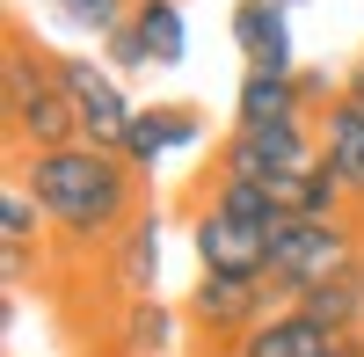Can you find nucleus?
Returning a JSON list of instances; mask_svg holds the SVG:
<instances>
[{"instance_id":"19","label":"nucleus","mask_w":364,"mask_h":357,"mask_svg":"<svg viewBox=\"0 0 364 357\" xmlns=\"http://www.w3.org/2000/svg\"><path fill=\"white\" fill-rule=\"evenodd\" d=\"M350 95L364 102V58H357V66H350Z\"/></svg>"},{"instance_id":"16","label":"nucleus","mask_w":364,"mask_h":357,"mask_svg":"<svg viewBox=\"0 0 364 357\" xmlns=\"http://www.w3.org/2000/svg\"><path fill=\"white\" fill-rule=\"evenodd\" d=\"M44 8H58V22H66V29H80V37L109 44L117 29L132 22V8H139V0H44Z\"/></svg>"},{"instance_id":"15","label":"nucleus","mask_w":364,"mask_h":357,"mask_svg":"<svg viewBox=\"0 0 364 357\" xmlns=\"http://www.w3.org/2000/svg\"><path fill=\"white\" fill-rule=\"evenodd\" d=\"M154 284H161V212H139L124 233V292L154 299Z\"/></svg>"},{"instance_id":"4","label":"nucleus","mask_w":364,"mask_h":357,"mask_svg":"<svg viewBox=\"0 0 364 357\" xmlns=\"http://www.w3.org/2000/svg\"><path fill=\"white\" fill-rule=\"evenodd\" d=\"M364 270V248H357V233L350 219H284L277 226V241H269V292L291 307V299H306L314 284H336Z\"/></svg>"},{"instance_id":"14","label":"nucleus","mask_w":364,"mask_h":357,"mask_svg":"<svg viewBox=\"0 0 364 357\" xmlns=\"http://www.w3.org/2000/svg\"><path fill=\"white\" fill-rule=\"evenodd\" d=\"M299 314H314L321 329H343V336H364V270L336 277V284H314L306 299H291Z\"/></svg>"},{"instance_id":"12","label":"nucleus","mask_w":364,"mask_h":357,"mask_svg":"<svg viewBox=\"0 0 364 357\" xmlns=\"http://www.w3.org/2000/svg\"><path fill=\"white\" fill-rule=\"evenodd\" d=\"M132 37H139V51H146V66H154V73L182 66V58H190V22H182V0H139V8H132Z\"/></svg>"},{"instance_id":"6","label":"nucleus","mask_w":364,"mask_h":357,"mask_svg":"<svg viewBox=\"0 0 364 357\" xmlns=\"http://www.w3.org/2000/svg\"><path fill=\"white\" fill-rule=\"evenodd\" d=\"M269 299H277L269 277H219V270H197V284H190V321H197L211 343H240L262 314H277Z\"/></svg>"},{"instance_id":"7","label":"nucleus","mask_w":364,"mask_h":357,"mask_svg":"<svg viewBox=\"0 0 364 357\" xmlns=\"http://www.w3.org/2000/svg\"><path fill=\"white\" fill-rule=\"evenodd\" d=\"M226 357H364V336L321 329L314 314L277 307V314H262L240 343H226Z\"/></svg>"},{"instance_id":"8","label":"nucleus","mask_w":364,"mask_h":357,"mask_svg":"<svg viewBox=\"0 0 364 357\" xmlns=\"http://www.w3.org/2000/svg\"><path fill=\"white\" fill-rule=\"evenodd\" d=\"M204 139V117L190 110V102H154V110H139L132 117V139H124V161L139 168V175H154L175 146H197Z\"/></svg>"},{"instance_id":"13","label":"nucleus","mask_w":364,"mask_h":357,"mask_svg":"<svg viewBox=\"0 0 364 357\" xmlns=\"http://www.w3.org/2000/svg\"><path fill=\"white\" fill-rule=\"evenodd\" d=\"M37 212H44V204L29 197V183L15 175L8 197H0V255H8V284L29 270V255H37Z\"/></svg>"},{"instance_id":"2","label":"nucleus","mask_w":364,"mask_h":357,"mask_svg":"<svg viewBox=\"0 0 364 357\" xmlns=\"http://www.w3.org/2000/svg\"><path fill=\"white\" fill-rule=\"evenodd\" d=\"M277 197L262 183H233L219 175L211 183V204L197 212L190 241H197V270H219V277H262L269 270V241H277Z\"/></svg>"},{"instance_id":"3","label":"nucleus","mask_w":364,"mask_h":357,"mask_svg":"<svg viewBox=\"0 0 364 357\" xmlns=\"http://www.w3.org/2000/svg\"><path fill=\"white\" fill-rule=\"evenodd\" d=\"M8 139L22 154H51V146H80V117H73V95L58 80V58L29 51L22 37H8Z\"/></svg>"},{"instance_id":"1","label":"nucleus","mask_w":364,"mask_h":357,"mask_svg":"<svg viewBox=\"0 0 364 357\" xmlns=\"http://www.w3.org/2000/svg\"><path fill=\"white\" fill-rule=\"evenodd\" d=\"M29 197L44 204V219H58L73 241H102L132 219V190H139V168L124 154H102V146H51V154H29L22 168Z\"/></svg>"},{"instance_id":"18","label":"nucleus","mask_w":364,"mask_h":357,"mask_svg":"<svg viewBox=\"0 0 364 357\" xmlns=\"http://www.w3.org/2000/svg\"><path fill=\"white\" fill-rule=\"evenodd\" d=\"M102 51H109V66H117V73H154V66H146V51H139V37H132V22L117 29Z\"/></svg>"},{"instance_id":"17","label":"nucleus","mask_w":364,"mask_h":357,"mask_svg":"<svg viewBox=\"0 0 364 357\" xmlns=\"http://www.w3.org/2000/svg\"><path fill=\"white\" fill-rule=\"evenodd\" d=\"M168 336H175V321L161 299H124V350L132 357H168Z\"/></svg>"},{"instance_id":"10","label":"nucleus","mask_w":364,"mask_h":357,"mask_svg":"<svg viewBox=\"0 0 364 357\" xmlns=\"http://www.w3.org/2000/svg\"><path fill=\"white\" fill-rule=\"evenodd\" d=\"M321 154H328V175L343 183L350 204H364V102L350 95H328V117H321Z\"/></svg>"},{"instance_id":"11","label":"nucleus","mask_w":364,"mask_h":357,"mask_svg":"<svg viewBox=\"0 0 364 357\" xmlns=\"http://www.w3.org/2000/svg\"><path fill=\"white\" fill-rule=\"evenodd\" d=\"M314 95V80L299 73H240V95H233V124H284V117H299Z\"/></svg>"},{"instance_id":"5","label":"nucleus","mask_w":364,"mask_h":357,"mask_svg":"<svg viewBox=\"0 0 364 357\" xmlns=\"http://www.w3.org/2000/svg\"><path fill=\"white\" fill-rule=\"evenodd\" d=\"M58 80L73 95V117H80V139L102 146V154H124L132 139V95L117 87V66H95V58H58Z\"/></svg>"},{"instance_id":"9","label":"nucleus","mask_w":364,"mask_h":357,"mask_svg":"<svg viewBox=\"0 0 364 357\" xmlns=\"http://www.w3.org/2000/svg\"><path fill=\"white\" fill-rule=\"evenodd\" d=\"M291 0H233V44L255 73H291Z\"/></svg>"}]
</instances>
